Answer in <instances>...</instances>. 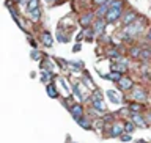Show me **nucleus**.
Segmentation results:
<instances>
[{"label":"nucleus","instance_id":"nucleus-3","mask_svg":"<svg viewBox=\"0 0 151 143\" xmlns=\"http://www.w3.org/2000/svg\"><path fill=\"white\" fill-rule=\"evenodd\" d=\"M131 99L132 101H137V102H146L148 101V93L142 87H134L131 90Z\"/></svg>","mask_w":151,"mask_h":143},{"label":"nucleus","instance_id":"nucleus-21","mask_svg":"<svg viewBox=\"0 0 151 143\" xmlns=\"http://www.w3.org/2000/svg\"><path fill=\"white\" fill-rule=\"evenodd\" d=\"M90 102H91V107H94L96 110H99L101 113H106L107 112L106 104H104L102 99H90Z\"/></svg>","mask_w":151,"mask_h":143},{"label":"nucleus","instance_id":"nucleus-29","mask_svg":"<svg viewBox=\"0 0 151 143\" xmlns=\"http://www.w3.org/2000/svg\"><path fill=\"white\" fill-rule=\"evenodd\" d=\"M107 98L110 99L112 102H115V104H120L121 102V99L116 96V91H113V90H109V91H107Z\"/></svg>","mask_w":151,"mask_h":143},{"label":"nucleus","instance_id":"nucleus-23","mask_svg":"<svg viewBox=\"0 0 151 143\" xmlns=\"http://www.w3.org/2000/svg\"><path fill=\"white\" fill-rule=\"evenodd\" d=\"M28 17H30V21L33 24L40 22L41 21V8H36V9H33V11H30L28 13Z\"/></svg>","mask_w":151,"mask_h":143},{"label":"nucleus","instance_id":"nucleus-24","mask_svg":"<svg viewBox=\"0 0 151 143\" xmlns=\"http://www.w3.org/2000/svg\"><path fill=\"white\" fill-rule=\"evenodd\" d=\"M46 90H47V96H49V98H52V99L58 98V91H57V88H55L54 83H47L46 85Z\"/></svg>","mask_w":151,"mask_h":143},{"label":"nucleus","instance_id":"nucleus-36","mask_svg":"<svg viewBox=\"0 0 151 143\" xmlns=\"http://www.w3.org/2000/svg\"><path fill=\"white\" fill-rule=\"evenodd\" d=\"M46 2H47V5H54L57 0H46Z\"/></svg>","mask_w":151,"mask_h":143},{"label":"nucleus","instance_id":"nucleus-38","mask_svg":"<svg viewBox=\"0 0 151 143\" xmlns=\"http://www.w3.org/2000/svg\"><path fill=\"white\" fill-rule=\"evenodd\" d=\"M137 143H146L145 140H139V142H137Z\"/></svg>","mask_w":151,"mask_h":143},{"label":"nucleus","instance_id":"nucleus-11","mask_svg":"<svg viewBox=\"0 0 151 143\" xmlns=\"http://www.w3.org/2000/svg\"><path fill=\"white\" fill-rule=\"evenodd\" d=\"M40 41L42 42V46H46V47H52V44H54V38H52L49 30H42L40 33Z\"/></svg>","mask_w":151,"mask_h":143},{"label":"nucleus","instance_id":"nucleus-8","mask_svg":"<svg viewBox=\"0 0 151 143\" xmlns=\"http://www.w3.org/2000/svg\"><path fill=\"white\" fill-rule=\"evenodd\" d=\"M109 25V22L106 21V17H96V21L93 22V28H94V32H96V35L98 36H101L104 32H106V27Z\"/></svg>","mask_w":151,"mask_h":143},{"label":"nucleus","instance_id":"nucleus-18","mask_svg":"<svg viewBox=\"0 0 151 143\" xmlns=\"http://www.w3.org/2000/svg\"><path fill=\"white\" fill-rule=\"evenodd\" d=\"M140 61H143V63H148V61H151V46H142Z\"/></svg>","mask_w":151,"mask_h":143},{"label":"nucleus","instance_id":"nucleus-1","mask_svg":"<svg viewBox=\"0 0 151 143\" xmlns=\"http://www.w3.org/2000/svg\"><path fill=\"white\" fill-rule=\"evenodd\" d=\"M146 30H148V28H146V19L142 17V16H139L134 22L127 24V25H123V32L131 38L140 36L142 33L146 32Z\"/></svg>","mask_w":151,"mask_h":143},{"label":"nucleus","instance_id":"nucleus-33","mask_svg":"<svg viewBox=\"0 0 151 143\" xmlns=\"http://www.w3.org/2000/svg\"><path fill=\"white\" fill-rule=\"evenodd\" d=\"M145 40L148 41V42H151V25L148 27V30L145 32Z\"/></svg>","mask_w":151,"mask_h":143},{"label":"nucleus","instance_id":"nucleus-2","mask_svg":"<svg viewBox=\"0 0 151 143\" xmlns=\"http://www.w3.org/2000/svg\"><path fill=\"white\" fill-rule=\"evenodd\" d=\"M123 134H124V121L116 120L115 123L109 124V134H107V137H110V139H120Z\"/></svg>","mask_w":151,"mask_h":143},{"label":"nucleus","instance_id":"nucleus-31","mask_svg":"<svg viewBox=\"0 0 151 143\" xmlns=\"http://www.w3.org/2000/svg\"><path fill=\"white\" fill-rule=\"evenodd\" d=\"M44 55V54H41L38 49H33L32 50V60H35V61H38V60H41V57Z\"/></svg>","mask_w":151,"mask_h":143},{"label":"nucleus","instance_id":"nucleus-14","mask_svg":"<svg viewBox=\"0 0 151 143\" xmlns=\"http://www.w3.org/2000/svg\"><path fill=\"white\" fill-rule=\"evenodd\" d=\"M74 121L77 123V124L80 126V127H83L85 131H91L93 129V123H91V120L90 118H87V116H79V118H74Z\"/></svg>","mask_w":151,"mask_h":143},{"label":"nucleus","instance_id":"nucleus-40","mask_svg":"<svg viewBox=\"0 0 151 143\" xmlns=\"http://www.w3.org/2000/svg\"><path fill=\"white\" fill-rule=\"evenodd\" d=\"M74 143H77V142H74Z\"/></svg>","mask_w":151,"mask_h":143},{"label":"nucleus","instance_id":"nucleus-10","mask_svg":"<svg viewBox=\"0 0 151 143\" xmlns=\"http://www.w3.org/2000/svg\"><path fill=\"white\" fill-rule=\"evenodd\" d=\"M140 55H142V46L139 44H132L127 49V57L131 60H140Z\"/></svg>","mask_w":151,"mask_h":143},{"label":"nucleus","instance_id":"nucleus-27","mask_svg":"<svg viewBox=\"0 0 151 143\" xmlns=\"http://www.w3.org/2000/svg\"><path fill=\"white\" fill-rule=\"evenodd\" d=\"M54 79V73H50V71H41V82L42 83H49V80Z\"/></svg>","mask_w":151,"mask_h":143},{"label":"nucleus","instance_id":"nucleus-35","mask_svg":"<svg viewBox=\"0 0 151 143\" xmlns=\"http://www.w3.org/2000/svg\"><path fill=\"white\" fill-rule=\"evenodd\" d=\"M80 47H82L80 44H76V46L73 47V52H79V50H80Z\"/></svg>","mask_w":151,"mask_h":143},{"label":"nucleus","instance_id":"nucleus-25","mask_svg":"<svg viewBox=\"0 0 151 143\" xmlns=\"http://www.w3.org/2000/svg\"><path fill=\"white\" fill-rule=\"evenodd\" d=\"M135 129H137V126H135V123L132 121L131 118L124 121V132H127V134H134Z\"/></svg>","mask_w":151,"mask_h":143},{"label":"nucleus","instance_id":"nucleus-9","mask_svg":"<svg viewBox=\"0 0 151 143\" xmlns=\"http://www.w3.org/2000/svg\"><path fill=\"white\" fill-rule=\"evenodd\" d=\"M131 120L135 123L137 127H142V129H145V127H148V120H146V116L143 113H131Z\"/></svg>","mask_w":151,"mask_h":143},{"label":"nucleus","instance_id":"nucleus-7","mask_svg":"<svg viewBox=\"0 0 151 143\" xmlns=\"http://www.w3.org/2000/svg\"><path fill=\"white\" fill-rule=\"evenodd\" d=\"M140 14L135 11L134 8H127L124 9V13H123V17H121V24L123 25H127V24H131V22H134L137 17H139Z\"/></svg>","mask_w":151,"mask_h":143},{"label":"nucleus","instance_id":"nucleus-15","mask_svg":"<svg viewBox=\"0 0 151 143\" xmlns=\"http://www.w3.org/2000/svg\"><path fill=\"white\" fill-rule=\"evenodd\" d=\"M127 66H129V65L123 63V61H120V60H115V61L110 65V71H116V73L124 74V73H127Z\"/></svg>","mask_w":151,"mask_h":143},{"label":"nucleus","instance_id":"nucleus-5","mask_svg":"<svg viewBox=\"0 0 151 143\" xmlns=\"http://www.w3.org/2000/svg\"><path fill=\"white\" fill-rule=\"evenodd\" d=\"M94 21H96V13L94 11H85L79 16V24L83 28L85 27H91Z\"/></svg>","mask_w":151,"mask_h":143},{"label":"nucleus","instance_id":"nucleus-12","mask_svg":"<svg viewBox=\"0 0 151 143\" xmlns=\"http://www.w3.org/2000/svg\"><path fill=\"white\" fill-rule=\"evenodd\" d=\"M110 5H112V0H107L106 3H102V5H99V6H96V9H94L96 17H106V14L109 13V9H110Z\"/></svg>","mask_w":151,"mask_h":143},{"label":"nucleus","instance_id":"nucleus-20","mask_svg":"<svg viewBox=\"0 0 151 143\" xmlns=\"http://www.w3.org/2000/svg\"><path fill=\"white\" fill-rule=\"evenodd\" d=\"M101 77L102 79H106V80H110V82H118L121 77H123V74L121 73H116V71H110V74H101Z\"/></svg>","mask_w":151,"mask_h":143},{"label":"nucleus","instance_id":"nucleus-32","mask_svg":"<svg viewBox=\"0 0 151 143\" xmlns=\"http://www.w3.org/2000/svg\"><path fill=\"white\" fill-rule=\"evenodd\" d=\"M120 140H121V142H131V140H132V134H127V132H124V134L120 137Z\"/></svg>","mask_w":151,"mask_h":143},{"label":"nucleus","instance_id":"nucleus-22","mask_svg":"<svg viewBox=\"0 0 151 143\" xmlns=\"http://www.w3.org/2000/svg\"><path fill=\"white\" fill-rule=\"evenodd\" d=\"M102 120L107 123V124H112V123H115L118 120V113H112V112H106V113H102Z\"/></svg>","mask_w":151,"mask_h":143},{"label":"nucleus","instance_id":"nucleus-28","mask_svg":"<svg viewBox=\"0 0 151 143\" xmlns=\"http://www.w3.org/2000/svg\"><path fill=\"white\" fill-rule=\"evenodd\" d=\"M36 8H40V0H28V3H27V13H30L33 11V9H36Z\"/></svg>","mask_w":151,"mask_h":143},{"label":"nucleus","instance_id":"nucleus-37","mask_svg":"<svg viewBox=\"0 0 151 143\" xmlns=\"http://www.w3.org/2000/svg\"><path fill=\"white\" fill-rule=\"evenodd\" d=\"M11 2H14V3H19V2H21V0H11Z\"/></svg>","mask_w":151,"mask_h":143},{"label":"nucleus","instance_id":"nucleus-16","mask_svg":"<svg viewBox=\"0 0 151 143\" xmlns=\"http://www.w3.org/2000/svg\"><path fill=\"white\" fill-rule=\"evenodd\" d=\"M129 110L131 113H143L145 112V102H137V101H132L129 106Z\"/></svg>","mask_w":151,"mask_h":143},{"label":"nucleus","instance_id":"nucleus-39","mask_svg":"<svg viewBox=\"0 0 151 143\" xmlns=\"http://www.w3.org/2000/svg\"><path fill=\"white\" fill-rule=\"evenodd\" d=\"M150 80H151V69H150Z\"/></svg>","mask_w":151,"mask_h":143},{"label":"nucleus","instance_id":"nucleus-4","mask_svg":"<svg viewBox=\"0 0 151 143\" xmlns=\"http://www.w3.org/2000/svg\"><path fill=\"white\" fill-rule=\"evenodd\" d=\"M123 13H124V9H123V8H110V9H109V13L106 14V21L109 24L121 22Z\"/></svg>","mask_w":151,"mask_h":143},{"label":"nucleus","instance_id":"nucleus-6","mask_svg":"<svg viewBox=\"0 0 151 143\" xmlns=\"http://www.w3.org/2000/svg\"><path fill=\"white\" fill-rule=\"evenodd\" d=\"M116 87H118V90H120V91H131V90L135 87V83H134V80H132L131 77L123 75V77L116 82Z\"/></svg>","mask_w":151,"mask_h":143},{"label":"nucleus","instance_id":"nucleus-26","mask_svg":"<svg viewBox=\"0 0 151 143\" xmlns=\"http://www.w3.org/2000/svg\"><path fill=\"white\" fill-rule=\"evenodd\" d=\"M83 35H85V40L87 41H93V38L96 36V32H94L93 27H85L83 28Z\"/></svg>","mask_w":151,"mask_h":143},{"label":"nucleus","instance_id":"nucleus-17","mask_svg":"<svg viewBox=\"0 0 151 143\" xmlns=\"http://www.w3.org/2000/svg\"><path fill=\"white\" fill-rule=\"evenodd\" d=\"M106 57H109V58H113V60H120L121 57H123V54H121V50L118 49V47L112 46L110 49L106 50Z\"/></svg>","mask_w":151,"mask_h":143},{"label":"nucleus","instance_id":"nucleus-19","mask_svg":"<svg viewBox=\"0 0 151 143\" xmlns=\"http://www.w3.org/2000/svg\"><path fill=\"white\" fill-rule=\"evenodd\" d=\"M40 66H41V71H50V73H54V69H55V65L52 63L47 57H44V58L41 60Z\"/></svg>","mask_w":151,"mask_h":143},{"label":"nucleus","instance_id":"nucleus-13","mask_svg":"<svg viewBox=\"0 0 151 143\" xmlns=\"http://www.w3.org/2000/svg\"><path fill=\"white\" fill-rule=\"evenodd\" d=\"M69 113L73 115V118H79V116H83L85 115V109L80 102H74L73 107L69 109Z\"/></svg>","mask_w":151,"mask_h":143},{"label":"nucleus","instance_id":"nucleus-34","mask_svg":"<svg viewBox=\"0 0 151 143\" xmlns=\"http://www.w3.org/2000/svg\"><path fill=\"white\" fill-rule=\"evenodd\" d=\"M106 2H107V0H93V5H94V6H99V5H102Z\"/></svg>","mask_w":151,"mask_h":143},{"label":"nucleus","instance_id":"nucleus-30","mask_svg":"<svg viewBox=\"0 0 151 143\" xmlns=\"http://www.w3.org/2000/svg\"><path fill=\"white\" fill-rule=\"evenodd\" d=\"M90 99H102V91L99 88H94L91 96H90Z\"/></svg>","mask_w":151,"mask_h":143}]
</instances>
